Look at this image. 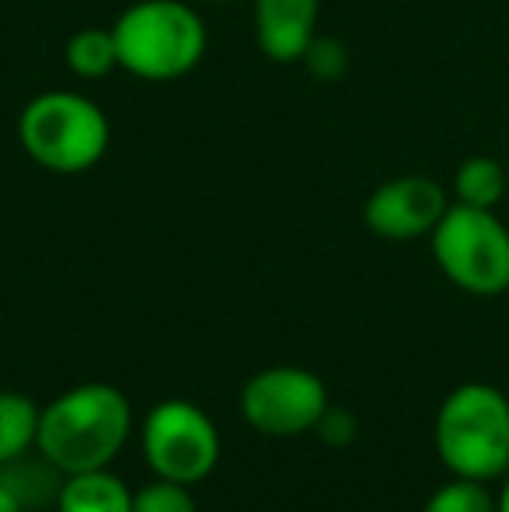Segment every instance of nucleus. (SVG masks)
I'll list each match as a JSON object with an SVG mask.
<instances>
[{
	"instance_id": "ddd939ff",
	"label": "nucleus",
	"mask_w": 509,
	"mask_h": 512,
	"mask_svg": "<svg viewBox=\"0 0 509 512\" xmlns=\"http://www.w3.org/2000/svg\"><path fill=\"white\" fill-rule=\"evenodd\" d=\"M39 432V405L25 394L0 391V464L25 457Z\"/></svg>"
},
{
	"instance_id": "423d86ee",
	"label": "nucleus",
	"mask_w": 509,
	"mask_h": 512,
	"mask_svg": "<svg viewBox=\"0 0 509 512\" xmlns=\"http://www.w3.org/2000/svg\"><path fill=\"white\" fill-rule=\"evenodd\" d=\"M143 457L157 478L196 485L220 464V432L213 418L185 398H168L143 418Z\"/></svg>"
},
{
	"instance_id": "7ed1b4c3",
	"label": "nucleus",
	"mask_w": 509,
	"mask_h": 512,
	"mask_svg": "<svg viewBox=\"0 0 509 512\" xmlns=\"http://www.w3.org/2000/svg\"><path fill=\"white\" fill-rule=\"evenodd\" d=\"M18 143L49 175H84L109 154L112 122L81 91H42L18 115Z\"/></svg>"
},
{
	"instance_id": "dca6fc26",
	"label": "nucleus",
	"mask_w": 509,
	"mask_h": 512,
	"mask_svg": "<svg viewBox=\"0 0 509 512\" xmlns=\"http://www.w3.org/2000/svg\"><path fill=\"white\" fill-rule=\"evenodd\" d=\"M300 63L307 67V74L318 77V81H339L349 70V49L342 46L332 35H314L311 46L304 49Z\"/></svg>"
},
{
	"instance_id": "0eeeda50",
	"label": "nucleus",
	"mask_w": 509,
	"mask_h": 512,
	"mask_svg": "<svg viewBox=\"0 0 509 512\" xmlns=\"http://www.w3.org/2000/svg\"><path fill=\"white\" fill-rule=\"evenodd\" d=\"M328 408V387L304 366H269L241 391V415L255 432L272 439L304 436Z\"/></svg>"
},
{
	"instance_id": "9b49d317",
	"label": "nucleus",
	"mask_w": 509,
	"mask_h": 512,
	"mask_svg": "<svg viewBox=\"0 0 509 512\" xmlns=\"http://www.w3.org/2000/svg\"><path fill=\"white\" fill-rule=\"evenodd\" d=\"M63 60H67V70L77 81H102V77H109L119 67L112 28H77L67 39Z\"/></svg>"
},
{
	"instance_id": "9d476101",
	"label": "nucleus",
	"mask_w": 509,
	"mask_h": 512,
	"mask_svg": "<svg viewBox=\"0 0 509 512\" xmlns=\"http://www.w3.org/2000/svg\"><path fill=\"white\" fill-rule=\"evenodd\" d=\"M56 512H133V492L109 467L63 474Z\"/></svg>"
},
{
	"instance_id": "6e6552de",
	"label": "nucleus",
	"mask_w": 509,
	"mask_h": 512,
	"mask_svg": "<svg viewBox=\"0 0 509 512\" xmlns=\"http://www.w3.org/2000/svg\"><path fill=\"white\" fill-rule=\"evenodd\" d=\"M447 192L426 175H398L377 185L363 203V223L384 241H415L429 237L447 213Z\"/></svg>"
},
{
	"instance_id": "39448f33",
	"label": "nucleus",
	"mask_w": 509,
	"mask_h": 512,
	"mask_svg": "<svg viewBox=\"0 0 509 512\" xmlns=\"http://www.w3.org/2000/svg\"><path fill=\"white\" fill-rule=\"evenodd\" d=\"M440 272L471 297L509 290V227L496 209L450 203L429 234Z\"/></svg>"
},
{
	"instance_id": "2eb2a0df",
	"label": "nucleus",
	"mask_w": 509,
	"mask_h": 512,
	"mask_svg": "<svg viewBox=\"0 0 509 512\" xmlns=\"http://www.w3.org/2000/svg\"><path fill=\"white\" fill-rule=\"evenodd\" d=\"M133 512H199L196 499H192L189 485L157 478L133 492Z\"/></svg>"
},
{
	"instance_id": "f257e3e1",
	"label": "nucleus",
	"mask_w": 509,
	"mask_h": 512,
	"mask_svg": "<svg viewBox=\"0 0 509 512\" xmlns=\"http://www.w3.org/2000/svg\"><path fill=\"white\" fill-rule=\"evenodd\" d=\"M129 432H133V408L126 394L102 380H88L39 408L35 450L60 474L98 471L116 460Z\"/></svg>"
},
{
	"instance_id": "20e7f679",
	"label": "nucleus",
	"mask_w": 509,
	"mask_h": 512,
	"mask_svg": "<svg viewBox=\"0 0 509 512\" xmlns=\"http://www.w3.org/2000/svg\"><path fill=\"white\" fill-rule=\"evenodd\" d=\"M436 453L454 478L492 481L509 471V401L492 384H461L433 425Z\"/></svg>"
},
{
	"instance_id": "f8f14e48",
	"label": "nucleus",
	"mask_w": 509,
	"mask_h": 512,
	"mask_svg": "<svg viewBox=\"0 0 509 512\" xmlns=\"http://www.w3.org/2000/svg\"><path fill=\"white\" fill-rule=\"evenodd\" d=\"M454 196L464 206L496 209L506 196V168L489 154H475L457 168Z\"/></svg>"
},
{
	"instance_id": "f3484780",
	"label": "nucleus",
	"mask_w": 509,
	"mask_h": 512,
	"mask_svg": "<svg viewBox=\"0 0 509 512\" xmlns=\"http://www.w3.org/2000/svg\"><path fill=\"white\" fill-rule=\"evenodd\" d=\"M314 429L321 432V439H325V443L346 446L349 439L356 436V418L349 415L346 408H332V405H328L325 415L318 418V425H314Z\"/></svg>"
},
{
	"instance_id": "a211bd4d",
	"label": "nucleus",
	"mask_w": 509,
	"mask_h": 512,
	"mask_svg": "<svg viewBox=\"0 0 509 512\" xmlns=\"http://www.w3.org/2000/svg\"><path fill=\"white\" fill-rule=\"evenodd\" d=\"M0 512H28L25 502H21L18 495H14L11 488L4 485V481H0Z\"/></svg>"
},
{
	"instance_id": "f03ea898",
	"label": "nucleus",
	"mask_w": 509,
	"mask_h": 512,
	"mask_svg": "<svg viewBox=\"0 0 509 512\" xmlns=\"http://www.w3.org/2000/svg\"><path fill=\"white\" fill-rule=\"evenodd\" d=\"M119 67L150 84L178 81L203 63L210 32L185 0H133L112 25Z\"/></svg>"
},
{
	"instance_id": "4468645a",
	"label": "nucleus",
	"mask_w": 509,
	"mask_h": 512,
	"mask_svg": "<svg viewBox=\"0 0 509 512\" xmlns=\"http://www.w3.org/2000/svg\"><path fill=\"white\" fill-rule=\"evenodd\" d=\"M422 512H496V499L489 495L485 481L454 478L429 495Z\"/></svg>"
},
{
	"instance_id": "aec40b11",
	"label": "nucleus",
	"mask_w": 509,
	"mask_h": 512,
	"mask_svg": "<svg viewBox=\"0 0 509 512\" xmlns=\"http://www.w3.org/2000/svg\"><path fill=\"white\" fill-rule=\"evenodd\" d=\"M210 4H231V0H210Z\"/></svg>"
},
{
	"instance_id": "1a4fd4ad",
	"label": "nucleus",
	"mask_w": 509,
	"mask_h": 512,
	"mask_svg": "<svg viewBox=\"0 0 509 512\" xmlns=\"http://www.w3.org/2000/svg\"><path fill=\"white\" fill-rule=\"evenodd\" d=\"M321 0H255V42L272 63H300L318 35Z\"/></svg>"
},
{
	"instance_id": "6ab92c4d",
	"label": "nucleus",
	"mask_w": 509,
	"mask_h": 512,
	"mask_svg": "<svg viewBox=\"0 0 509 512\" xmlns=\"http://www.w3.org/2000/svg\"><path fill=\"white\" fill-rule=\"evenodd\" d=\"M496 512H509V478H506V488L499 492V499H496Z\"/></svg>"
}]
</instances>
